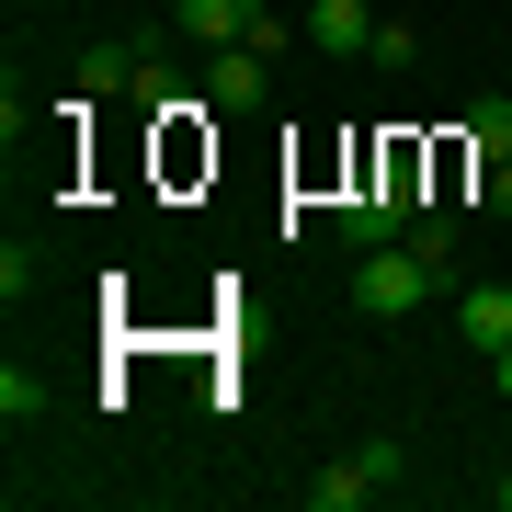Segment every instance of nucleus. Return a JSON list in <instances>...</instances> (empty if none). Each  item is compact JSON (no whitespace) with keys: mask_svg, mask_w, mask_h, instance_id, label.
Here are the masks:
<instances>
[{"mask_svg":"<svg viewBox=\"0 0 512 512\" xmlns=\"http://www.w3.org/2000/svg\"><path fill=\"white\" fill-rule=\"evenodd\" d=\"M433 262H421L410 251V239H376V251L365 262H353V308H365V319H410V308H433Z\"/></svg>","mask_w":512,"mask_h":512,"instance_id":"1","label":"nucleus"},{"mask_svg":"<svg viewBox=\"0 0 512 512\" xmlns=\"http://www.w3.org/2000/svg\"><path fill=\"white\" fill-rule=\"evenodd\" d=\"M387 478H399V444L376 433V444H353V456H330V467L308 478V512H353V501H376Z\"/></svg>","mask_w":512,"mask_h":512,"instance_id":"2","label":"nucleus"},{"mask_svg":"<svg viewBox=\"0 0 512 512\" xmlns=\"http://www.w3.org/2000/svg\"><path fill=\"white\" fill-rule=\"evenodd\" d=\"M262 92H274V57L262 46H205V103L217 114H262Z\"/></svg>","mask_w":512,"mask_h":512,"instance_id":"3","label":"nucleus"},{"mask_svg":"<svg viewBox=\"0 0 512 512\" xmlns=\"http://www.w3.org/2000/svg\"><path fill=\"white\" fill-rule=\"evenodd\" d=\"M171 23H183L194 46H251L262 35V0H171Z\"/></svg>","mask_w":512,"mask_h":512,"instance_id":"4","label":"nucleus"},{"mask_svg":"<svg viewBox=\"0 0 512 512\" xmlns=\"http://www.w3.org/2000/svg\"><path fill=\"white\" fill-rule=\"evenodd\" d=\"M296 23H308V46H330V57H365L387 12H365V0H308Z\"/></svg>","mask_w":512,"mask_h":512,"instance_id":"5","label":"nucleus"},{"mask_svg":"<svg viewBox=\"0 0 512 512\" xmlns=\"http://www.w3.org/2000/svg\"><path fill=\"white\" fill-rule=\"evenodd\" d=\"M456 330H467L478 353H501L512 342V285H456Z\"/></svg>","mask_w":512,"mask_h":512,"instance_id":"6","label":"nucleus"},{"mask_svg":"<svg viewBox=\"0 0 512 512\" xmlns=\"http://www.w3.org/2000/svg\"><path fill=\"white\" fill-rule=\"evenodd\" d=\"M410 251L433 262V285H444V296H456V217H444V205H421V217H410Z\"/></svg>","mask_w":512,"mask_h":512,"instance_id":"7","label":"nucleus"},{"mask_svg":"<svg viewBox=\"0 0 512 512\" xmlns=\"http://www.w3.org/2000/svg\"><path fill=\"white\" fill-rule=\"evenodd\" d=\"M80 92H148V57H126V46H92V57H80Z\"/></svg>","mask_w":512,"mask_h":512,"instance_id":"8","label":"nucleus"},{"mask_svg":"<svg viewBox=\"0 0 512 512\" xmlns=\"http://www.w3.org/2000/svg\"><path fill=\"white\" fill-rule=\"evenodd\" d=\"M501 148H512V103L490 92V103H478V114H467V160H478V171H490V160H501Z\"/></svg>","mask_w":512,"mask_h":512,"instance_id":"9","label":"nucleus"},{"mask_svg":"<svg viewBox=\"0 0 512 512\" xmlns=\"http://www.w3.org/2000/svg\"><path fill=\"white\" fill-rule=\"evenodd\" d=\"M0 421H12V433H23V421H46V376H23V365L0 376Z\"/></svg>","mask_w":512,"mask_h":512,"instance_id":"10","label":"nucleus"},{"mask_svg":"<svg viewBox=\"0 0 512 512\" xmlns=\"http://www.w3.org/2000/svg\"><path fill=\"white\" fill-rule=\"evenodd\" d=\"M35 285H46V262H35V251L12 239V251H0V296H35Z\"/></svg>","mask_w":512,"mask_h":512,"instance_id":"11","label":"nucleus"},{"mask_svg":"<svg viewBox=\"0 0 512 512\" xmlns=\"http://www.w3.org/2000/svg\"><path fill=\"white\" fill-rule=\"evenodd\" d=\"M478 217H512V148H501L490 171H478Z\"/></svg>","mask_w":512,"mask_h":512,"instance_id":"12","label":"nucleus"},{"mask_svg":"<svg viewBox=\"0 0 512 512\" xmlns=\"http://www.w3.org/2000/svg\"><path fill=\"white\" fill-rule=\"evenodd\" d=\"M365 57H376V69H410V57H421V35H410V23H376V46H365Z\"/></svg>","mask_w":512,"mask_h":512,"instance_id":"13","label":"nucleus"},{"mask_svg":"<svg viewBox=\"0 0 512 512\" xmlns=\"http://www.w3.org/2000/svg\"><path fill=\"white\" fill-rule=\"evenodd\" d=\"M490 387H501V399H512V342H501V353H490Z\"/></svg>","mask_w":512,"mask_h":512,"instance_id":"14","label":"nucleus"},{"mask_svg":"<svg viewBox=\"0 0 512 512\" xmlns=\"http://www.w3.org/2000/svg\"><path fill=\"white\" fill-rule=\"evenodd\" d=\"M490 501H501V512H512V467H501V478H490Z\"/></svg>","mask_w":512,"mask_h":512,"instance_id":"15","label":"nucleus"}]
</instances>
